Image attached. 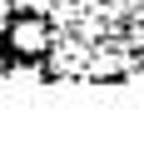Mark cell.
Returning a JSON list of instances; mask_svg holds the SVG:
<instances>
[{
	"instance_id": "1",
	"label": "cell",
	"mask_w": 144,
	"mask_h": 149,
	"mask_svg": "<svg viewBox=\"0 0 144 149\" xmlns=\"http://www.w3.org/2000/svg\"><path fill=\"white\" fill-rule=\"evenodd\" d=\"M10 35H15V50H25V55H40V50L50 45V35H45V25H40V20H20Z\"/></svg>"
},
{
	"instance_id": "2",
	"label": "cell",
	"mask_w": 144,
	"mask_h": 149,
	"mask_svg": "<svg viewBox=\"0 0 144 149\" xmlns=\"http://www.w3.org/2000/svg\"><path fill=\"white\" fill-rule=\"evenodd\" d=\"M5 30H10V5L0 0V35H5Z\"/></svg>"
}]
</instances>
